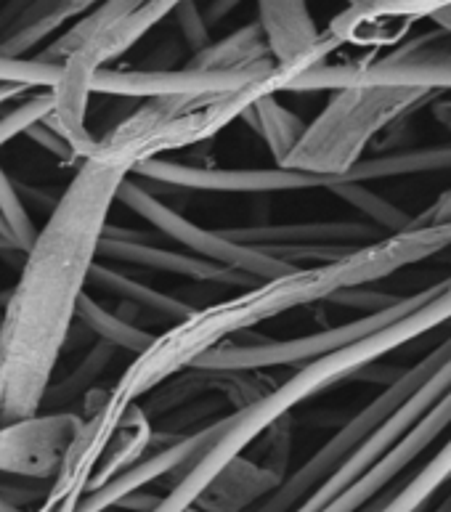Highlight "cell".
Instances as JSON below:
<instances>
[{
  "mask_svg": "<svg viewBox=\"0 0 451 512\" xmlns=\"http://www.w3.org/2000/svg\"><path fill=\"white\" fill-rule=\"evenodd\" d=\"M436 117H438V120H441V123L446 125V128L451 130V112H444V109H436Z\"/></svg>",
  "mask_w": 451,
  "mask_h": 512,
  "instance_id": "obj_35",
  "label": "cell"
},
{
  "mask_svg": "<svg viewBox=\"0 0 451 512\" xmlns=\"http://www.w3.org/2000/svg\"><path fill=\"white\" fill-rule=\"evenodd\" d=\"M0 213L6 218L8 231H11V239L16 242L19 250H30L35 237H38V229H35V223H32L30 213H27V207L22 202V194L16 189V184L8 178V173L0 165Z\"/></svg>",
  "mask_w": 451,
  "mask_h": 512,
  "instance_id": "obj_26",
  "label": "cell"
},
{
  "mask_svg": "<svg viewBox=\"0 0 451 512\" xmlns=\"http://www.w3.org/2000/svg\"><path fill=\"white\" fill-rule=\"evenodd\" d=\"M451 425V390L446 393L441 401H438L433 409H430L425 417H422L417 425H414L409 433H406L401 441H398L393 449L380 457L375 465L369 467L367 473L361 475L359 481H353L348 489L335 497L324 507L322 512H359L369 505V502H375V497L380 491H385L390 483L396 481L398 475L404 473L406 467L412 465L414 459L420 457L422 451L430 449V446L436 444L438 438L444 436V430Z\"/></svg>",
  "mask_w": 451,
  "mask_h": 512,
  "instance_id": "obj_13",
  "label": "cell"
},
{
  "mask_svg": "<svg viewBox=\"0 0 451 512\" xmlns=\"http://www.w3.org/2000/svg\"><path fill=\"white\" fill-rule=\"evenodd\" d=\"M80 428L75 412H38L0 425V475L54 481Z\"/></svg>",
  "mask_w": 451,
  "mask_h": 512,
  "instance_id": "obj_10",
  "label": "cell"
},
{
  "mask_svg": "<svg viewBox=\"0 0 451 512\" xmlns=\"http://www.w3.org/2000/svg\"><path fill=\"white\" fill-rule=\"evenodd\" d=\"M54 107V93L43 91L30 96V99L11 109V112H6V115L0 117V146H6L16 136H24L32 125L46 120L54 112Z\"/></svg>",
  "mask_w": 451,
  "mask_h": 512,
  "instance_id": "obj_27",
  "label": "cell"
},
{
  "mask_svg": "<svg viewBox=\"0 0 451 512\" xmlns=\"http://www.w3.org/2000/svg\"><path fill=\"white\" fill-rule=\"evenodd\" d=\"M451 8V0H361L332 19L329 32L340 43H372L385 38V32L398 24L433 19Z\"/></svg>",
  "mask_w": 451,
  "mask_h": 512,
  "instance_id": "obj_16",
  "label": "cell"
},
{
  "mask_svg": "<svg viewBox=\"0 0 451 512\" xmlns=\"http://www.w3.org/2000/svg\"><path fill=\"white\" fill-rule=\"evenodd\" d=\"M223 237L266 250L276 245H372L383 239V231L375 223L359 221H311L282 223V226H242V229H221Z\"/></svg>",
  "mask_w": 451,
  "mask_h": 512,
  "instance_id": "obj_15",
  "label": "cell"
},
{
  "mask_svg": "<svg viewBox=\"0 0 451 512\" xmlns=\"http://www.w3.org/2000/svg\"><path fill=\"white\" fill-rule=\"evenodd\" d=\"M436 91L393 88V85H353L337 91L314 123L282 162L284 168L340 176L348 184V170L364 160L377 133L414 109L433 101Z\"/></svg>",
  "mask_w": 451,
  "mask_h": 512,
  "instance_id": "obj_5",
  "label": "cell"
},
{
  "mask_svg": "<svg viewBox=\"0 0 451 512\" xmlns=\"http://www.w3.org/2000/svg\"><path fill=\"white\" fill-rule=\"evenodd\" d=\"M91 284H96L99 290L109 292L120 300H128L130 306L144 308V311H152V314L162 316V319H170L173 324L176 321H184L186 316H192L197 311V306L186 303V300H178L168 292H160L149 287V284L138 282L133 276L123 274L112 266H104L96 260V266L91 271Z\"/></svg>",
  "mask_w": 451,
  "mask_h": 512,
  "instance_id": "obj_19",
  "label": "cell"
},
{
  "mask_svg": "<svg viewBox=\"0 0 451 512\" xmlns=\"http://www.w3.org/2000/svg\"><path fill=\"white\" fill-rule=\"evenodd\" d=\"M364 512H372V502H369V505L364 507Z\"/></svg>",
  "mask_w": 451,
  "mask_h": 512,
  "instance_id": "obj_40",
  "label": "cell"
},
{
  "mask_svg": "<svg viewBox=\"0 0 451 512\" xmlns=\"http://www.w3.org/2000/svg\"><path fill=\"white\" fill-rule=\"evenodd\" d=\"M451 276L441 279V282L430 284L425 290L412 292L398 298L396 303H390L383 311L375 314H364L359 319L348 321L343 327H329L322 332H311V335L292 337V340H266L260 337L255 343L237 345V343H223L221 348H213L205 356H199L192 364V369H223V372H255V369H268V367H290V364H306L314 361L324 353L340 351L345 345L364 340V337L375 335L380 329L390 327L393 321H401L420 306L430 303L436 298L438 292H444L449 287Z\"/></svg>",
  "mask_w": 451,
  "mask_h": 512,
  "instance_id": "obj_7",
  "label": "cell"
},
{
  "mask_svg": "<svg viewBox=\"0 0 451 512\" xmlns=\"http://www.w3.org/2000/svg\"><path fill=\"white\" fill-rule=\"evenodd\" d=\"M99 258H112L120 260V263H130V266L152 268V271H162V274L189 276L194 282L221 284V287H237V290L263 282V279L234 271V268L215 263L210 258H194V253H176V250H168V247L152 245L149 234L112 226V223L101 237Z\"/></svg>",
  "mask_w": 451,
  "mask_h": 512,
  "instance_id": "obj_11",
  "label": "cell"
},
{
  "mask_svg": "<svg viewBox=\"0 0 451 512\" xmlns=\"http://www.w3.org/2000/svg\"><path fill=\"white\" fill-rule=\"evenodd\" d=\"M258 24L276 62L295 69V77L316 64H324V59L340 46L332 32L322 35L316 30L306 0H258Z\"/></svg>",
  "mask_w": 451,
  "mask_h": 512,
  "instance_id": "obj_14",
  "label": "cell"
},
{
  "mask_svg": "<svg viewBox=\"0 0 451 512\" xmlns=\"http://www.w3.org/2000/svg\"><path fill=\"white\" fill-rule=\"evenodd\" d=\"M24 85H3L0 83V107H6L8 101L19 99V96H24Z\"/></svg>",
  "mask_w": 451,
  "mask_h": 512,
  "instance_id": "obj_33",
  "label": "cell"
},
{
  "mask_svg": "<svg viewBox=\"0 0 451 512\" xmlns=\"http://www.w3.org/2000/svg\"><path fill=\"white\" fill-rule=\"evenodd\" d=\"M245 120L253 125L255 133L263 136V141H266L279 165L290 157V152L298 146V141L308 128L295 112H290L284 104L276 101L274 93H266L263 99L255 101L253 107L245 112Z\"/></svg>",
  "mask_w": 451,
  "mask_h": 512,
  "instance_id": "obj_20",
  "label": "cell"
},
{
  "mask_svg": "<svg viewBox=\"0 0 451 512\" xmlns=\"http://www.w3.org/2000/svg\"><path fill=\"white\" fill-rule=\"evenodd\" d=\"M117 348H112L109 343H96L91 351L85 353V359L77 364L67 377H62L59 383H51L46 390V398H43V412H67L64 406L75 404L77 398H83L91 385L96 383V377L107 369V364L112 361Z\"/></svg>",
  "mask_w": 451,
  "mask_h": 512,
  "instance_id": "obj_23",
  "label": "cell"
},
{
  "mask_svg": "<svg viewBox=\"0 0 451 512\" xmlns=\"http://www.w3.org/2000/svg\"><path fill=\"white\" fill-rule=\"evenodd\" d=\"M64 64L46 62V59H24V56H3L0 54V83L3 85H24V88H46L51 91Z\"/></svg>",
  "mask_w": 451,
  "mask_h": 512,
  "instance_id": "obj_25",
  "label": "cell"
},
{
  "mask_svg": "<svg viewBox=\"0 0 451 512\" xmlns=\"http://www.w3.org/2000/svg\"><path fill=\"white\" fill-rule=\"evenodd\" d=\"M0 316H3V311H0Z\"/></svg>",
  "mask_w": 451,
  "mask_h": 512,
  "instance_id": "obj_41",
  "label": "cell"
},
{
  "mask_svg": "<svg viewBox=\"0 0 451 512\" xmlns=\"http://www.w3.org/2000/svg\"><path fill=\"white\" fill-rule=\"evenodd\" d=\"M0 255H24V250L16 247L14 239H8L6 234H0Z\"/></svg>",
  "mask_w": 451,
  "mask_h": 512,
  "instance_id": "obj_34",
  "label": "cell"
},
{
  "mask_svg": "<svg viewBox=\"0 0 451 512\" xmlns=\"http://www.w3.org/2000/svg\"><path fill=\"white\" fill-rule=\"evenodd\" d=\"M239 3H242V0H210L205 8L207 24H215V22H221V19H226V16L239 6Z\"/></svg>",
  "mask_w": 451,
  "mask_h": 512,
  "instance_id": "obj_32",
  "label": "cell"
},
{
  "mask_svg": "<svg viewBox=\"0 0 451 512\" xmlns=\"http://www.w3.org/2000/svg\"><path fill=\"white\" fill-rule=\"evenodd\" d=\"M223 430H226V417L215 420L207 428L197 430L192 436L178 438L173 444L162 446L160 451H154L152 457L138 459L136 465H130L128 470H123L112 481L104 483L101 489L91 491L88 497L80 499L77 512H107L112 507H117V502L128 497V494H133V491H141L149 483L162 481V478L173 475V470H181L186 475L192 470V465H197L199 459L213 449Z\"/></svg>",
  "mask_w": 451,
  "mask_h": 512,
  "instance_id": "obj_12",
  "label": "cell"
},
{
  "mask_svg": "<svg viewBox=\"0 0 451 512\" xmlns=\"http://www.w3.org/2000/svg\"><path fill=\"white\" fill-rule=\"evenodd\" d=\"M329 192L335 194V197L345 199L353 210H359L369 218V221L380 226L388 234H396V231H404L412 218L404 213V210H398L396 205H390L388 199L377 197L375 192H369L364 184H340L335 189H329Z\"/></svg>",
  "mask_w": 451,
  "mask_h": 512,
  "instance_id": "obj_24",
  "label": "cell"
},
{
  "mask_svg": "<svg viewBox=\"0 0 451 512\" xmlns=\"http://www.w3.org/2000/svg\"><path fill=\"white\" fill-rule=\"evenodd\" d=\"M24 138H30V141H35L38 146H43L48 154H54V157H59V160H75L77 157L75 149H72V144H69L67 138H64L59 130L51 128L46 120H40V123L32 125V128L24 133Z\"/></svg>",
  "mask_w": 451,
  "mask_h": 512,
  "instance_id": "obj_29",
  "label": "cell"
},
{
  "mask_svg": "<svg viewBox=\"0 0 451 512\" xmlns=\"http://www.w3.org/2000/svg\"><path fill=\"white\" fill-rule=\"evenodd\" d=\"M117 202H123L133 213L141 215L146 223H152L160 234H165V237L178 242V245H184L189 253H197L199 258H210L215 263L234 268V271L255 276V279H274V276L292 271L290 263H284L282 258H276V255L266 253L260 247L242 245V242L223 237L221 229H205V226L189 221L186 215L165 205L162 199L154 197L149 189H144L133 178H125L123 184H120Z\"/></svg>",
  "mask_w": 451,
  "mask_h": 512,
  "instance_id": "obj_8",
  "label": "cell"
},
{
  "mask_svg": "<svg viewBox=\"0 0 451 512\" xmlns=\"http://www.w3.org/2000/svg\"><path fill=\"white\" fill-rule=\"evenodd\" d=\"M125 178L107 162L83 160L24 253L19 282L0 306V425L43 412Z\"/></svg>",
  "mask_w": 451,
  "mask_h": 512,
  "instance_id": "obj_1",
  "label": "cell"
},
{
  "mask_svg": "<svg viewBox=\"0 0 451 512\" xmlns=\"http://www.w3.org/2000/svg\"><path fill=\"white\" fill-rule=\"evenodd\" d=\"M361 0H348V6H359Z\"/></svg>",
  "mask_w": 451,
  "mask_h": 512,
  "instance_id": "obj_39",
  "label": "cell"
},
{
  "mask_svg": "<svg viewBox=\"0 0 451 512\" xmlns=\"http://www.w3.org/2000/svg\"><path fill=\"white\" fill-rule=\"evenodd\" d=\"M449 356L451 335L446 337V340H441V343H438L425 359L417 361L414 367L398 372L396 380H393L383 393H377L364 409H359V412L353 414L351 420L345 422L343 428L337 430L327 444L319 446V449L300 465V470H295L271 497L263 499V502L250 512H292L298 505H303V502L327 481L329 475L335 473L337 467L343 465L345 459L351 457L353 451L359 449V446L364 444L385 420H388L390 414L396 412L398 406L404 404L406 398L412 396L414 390L420 388V385L425 383L446 359H449Z\"/></svg>",
  "mask_w": 451,
  "mask_h": 512,
  "instance_id": "obj_6",
  "label": "cell"
},
{
  "mask_svg": "<svg viewBox=\"0 0 451 512\" xmlns=\"http://www.w3.org/2000/svg\"><path fill=\"white\" fill-rule=\"evenodd\" d=\"M160 502L162 497H154V494H146V491H133V494H128L125 499H120L117 507L130 512H154L160 507Z\"/></svg>",
  "mask_w": 451,
  "mask_h": 512,
  "instance_id": "obj_31",
  "label": "cell"
},
{
  "mask_svg": "<svg viewBox=\"0 0 451 512\" xmlns=\"http://www.w3.org/2000/svg\"><path fill=\"white\" fill-rule=\"evenodd\" d=\"M279 67L223 72V69H99L91 80V93H109L125 99H157V96H213L250 88L268 80Z\"/></svg>",
  "mask_w": 451,
  "mask_h": 512,
  "instance_id": "obj_9",
  "label": "cell"
},
{
  "mask_svg": "<svg viewBox=\"0 0 451 512\" xmlns=\"http://www.w3.org/2000/svg\"><path fill=\"white\" fill-rule=\"evenodd\" d=\"M0 234H6V237L11 239V231H8V223L6 218H3V213H0Z\"/></svg>",
  "mask_w": 451,
  "mask_h": 512,
  "instance_id": "obj_38",
  "label": "cell"
},
{
  "mask_svg": "<svg viewBox=\"0 0 451 512\" xmlns=\"http://www.w3.org/2000/svg\"><path fill=\"white\" fill-rule=\"evenodd\" d=\"M178 22V30L184 35L186 46L192 48L194 54L205 51L207 46H213V38H210V24L205 19V11L197 6V0H184L181 6L173 11Z\"/></svg>",
  "mask_w": 451,
  "mask_h": 512,
  "instance_id": "obj_28",
  "label": "cell"
},
{
  "mask_svg": "<svg viewBox=\"0 0 451 512\" xmlns=\"http://www.w3.org/2000/svg\"><path fill=\"white\" fill-rule=\"evenodd\" d=\"M77 321H80L88 332H93V335L99 337L101 343H109L112 348H117V351H128L133 353V356L144 353L146 348L154 343V337H157L152 335V332H146V329L125 321L123 316L112 314L109 308L101 306L99 300L91 298L88 292L80 298Z\"/></svg>",
  "mask_w": 451,
  "mask_h": 512,
  "instance_id": "obj_21",
  "label": "cell"
},
{
  "mask_svg": "<svg viewBox=\"0 0 451 512\" xmlns=\"http://www.w3.org/2000/svg\"><path fill=\"white\" fill-rule=\"evenodd\" d=\"M446 247H451V223H409L404 231L388 234L372 245L356 247L345 258L322 266L292 268L287 274L245 287L237 298L197 308L192 316L176 321L168 332L154 337V343L144 353H138L115 388L109 390L101 409H107L115 420H123L130 406L168 383L170 377L192 369L199 356L221 348L229 337L247 335L260 321L290 314L316 300L332 303L340 292L385 279L412 263L438 255Z\"/></svg>",
  "mask_w": 451,
  "mask_h": 512,
  "instance_id": "obj_2",
  "label": "cell"
},
{
  "mask_svg": "<svg viewBox=\"0 0 451 512\" xmlns=\"http://www.w3.org/2000/svg\"><path fill=\"white\" fill-rule=\"evenodd\" d=\"M451 481V438L441 446L436 457L414 475L412 481L396 489L393 497L372 502V512H422L436 491Z\"/></svg>",
  "mask_w": 451,
  "mask_h": 512,
  "instance_id": "obj_22",
  "label": "cell"
},
{
  "mask_svg": "<svg viewBox=\"0 0 451 512\" xmlns=\"http://www.w3.org/2000/svg\"><path fill=\"white\" fill-rule=\"evenodd\" d=\"M446 321H451V282L430 303L420 306L401 321H393L390 327L380 329V332L364 337V340L345 345L340 351L324 353L319 359L308 361L306 367L300 369L298 375H292L287 383L274 388L263 398H258L255 404L229 414L226 417V430L215 441L213 449L207 451L197 465H192V470L181 481L173 483L170 494L162 497L160 507L154 512L192 510L199 502V497L210 489V483L234 459L242 457V451L253 444L255 438H260L266 430L274 428L282 417H290V412L300 401L319 396V393H324V390L337 385L345 377L372 367L377 359H383L388 353L404 348V345H409L417 337L428 335V332H433V329L446 324Z\"/></svg>",
  "mask_w": 451,
  "mask_h": 512,
  "instance_id": "obj_3",
  "label": "cell"
},
{
  "mask_svg": "<svg viewBox=\"0 0 451 512\" xmlns=\"http://www.w3.org/2000/svg\"><path fill=\"white\" fill-rule=\"evenodd\" d=\"M282 483V473H276L274 467L237 457L210 483L194 507L205 512H245L263 497H271Z\"/></svg>",
  "mask_w": 451,
  "mask_h": 512,
  "instance_id": "obj_17",
  "label": "cell"
},
{
  "mask_svg": "<svg viewBox=\"0 0 451 512\" xmlns=\"http://www.w3.org/2000/svg\"><path fill=\"white\" fill-rule=\"evenodd\" d=\"M290 69L279 64V72L268 80L231 93H213V96H157L146 99L123 123L112 128L104 138L96 141L88 157L133 173L138 165L157 160V154L176 152L194 146L205 138H213L221 128L234 123L255 101L266 93L284 91L290 83ZM85 157V160H88Z\"/></svg>",
  "mask_w": 451,
  "mask_h": 512,
  "instance_id": "obj_4",
  "label": "cell"
},
{
  "mask_svg": "<svg viewBox=\"0 0 451 512\" xmlns=\"http://www.w3.org/2000/svg\"><path fill=\"white\" fill-rule=\"evenodd\" d=\"M0 512H24V510H22V507L11 505V502H6V499L0 497Z\"/></svg>",
  "mask_w": 451,
  "mask_h": 512,
  "instance_id": "obj_36",
  "label": "cell"
},
{
  "mask_svg": "<svg viewBox=\"0 0 451 512\" xmlns=\"http://www.w3.org/2000/svg\"><path fill=\"white\" fill-rule=\"evenodd\" d=\"M189 67L197 69H223V72H247V69H268L279 67V62L268 48L263 27L258 22L247 24L229 38L218 40L205 51L194 54Z\"/></svg>",
  "mask_w": 451,
  "mask_h": 512,
  "instance_id": "obj_18",
  "label": "cell"
},
{
  "mask_svg": "<svg viewBox=\"0 0 451 512\" xmlns=\"http://www.w3.org/2000/svg\"><path fill=\"white\" fill-rule=\"evenodd\" d=\"M433 512H451V491H449V497H446L444 502H441V505H438Z\"/></svg>",
  "mask_w": 451,
  "mask_h": 512,
  "instance_id": "obj_37",
  "label": "cell"
},
{
  "mask_svg": "<svg viewBox=\"0 0 451 512\" xmlns=\"http://www.w3.org/2000/svg\"><path fill=\"white\" fill-rule=\"evenodd\" d=\"M412 223H420V226H449L451 223V186L446 189L441 197L433 202V205L425 210L422 215L412 218Z\"/></svg>",
  "mask_w": 451,
  "mask_h": 512,
  "instance_id": "obj_30",
  "label": "cell"
}]
</instances>
